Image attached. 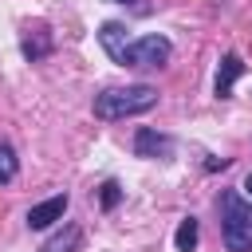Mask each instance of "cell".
<instances>
[{
  "instance_id": "7",
  "label": "cell",
  "mask_w": 252,
  "mask_h": 252,
  "mask_svg": "<svg viewBox=\"0 0 252 252\" xmlns=\"http://www.w3.org/2000/svg\"><path fill=\"white\" fill-rule=\"evenodd\" d=\"M98 43L106 47V55H110V59H118V55H122V47L130 43V39H126V24L106 20V24H102V32H98Z\"/></svg>"
},
{
  "instance_id": "14",
  "label": "cell",
  "mask_w": 252,
  "mask_h": 252,
  "mask_svg": "<svg viewBox=\"0 0 252 252\" xmlns=\"http://www.w3.org/2000/svg\"><path fill=\"white\" fill-rule=\"evenodd\" d=\"M244 193H248V197H252V173H248V177H244Z\"/></svg>"
},
{
  "instance_id": "10",
  "label": "cell",
  "mask_w": 252,
  "mask_h": 252,
  "mask_svg": "<svg viewBox=\"0 0 252 252\" xmlns=\"http://www.w3.org/2000/svg\"><path fill=\"white\" fill-rule=\"evenodd\" d=\"M16 173H20V161H16V150H12L8 142H0V185H8V181H16Z\"/></svg>"
},
{
  "instance_id": "12",
  "label": "cell",
  "mask_w": 252,
  "mask_h": 252,
  "mask_svg": "<svg viewBox=\"0 0 252 252\" xmlns=\"http://www.w3.org/2000/svg\"><path fill=\"white\" fill-rule=\"evenodd\" d=\"M79 240H83V236H79V228H67V236H55L43 252H75V248H79Z\"/></svg>"
},
{
  "instance_id": "15",
  "label": "cell",
  "mask_w": 252,
  "mask_h": 252,
  "mask_svg": "<svg viewBox=\"0 0 252 252\" xmlns=\"http://www.w3.org/2000/svg\"><path fill=\"white\" fill-rule=\"evenodd\" d=\"M110 4H130V0H110Z\"/></svg>"
},
{
  "instance_id": "9",
  "label": "cell",
  "mask_w": 252,
  "mask_h": 252,
  "mask_svg": "<svg viewBox=\"0 0 252 252\" xmlns=\"http://www.w3.org/2000/svg\"><path fill=\"white\" fill-rule=\"evenodd\" d=\"M20 51H24V59H32V63H39V59H43V55L51 51V35H47V32L39 28L35 35H28V39L20 43Z\"/></svg>"
},
{
  "instance_id": "3",
  "label": "cell",
  "mask_w": 252,
  "mask_h": 252,
  "mask_svg": "<svg viewBox=\"0 0 252 252\" xmlns=\"http://www.w3.org/2000/svg\"><path fill=\"white\" fill-rule=\"evenodd\" d=\"M169 55H173V43H169L165 35H142V39H130V43L122 47V55H118L114 63L146 71V67H161V63L169 59Z\"/></svg>"
},
{
  "instance_id": "5",
  "label": "cell",
  "mask_w": 252,
  "mask_h": 252,
  "mask_svg": "<svg viewBox=\"0 0 252 252\" xmlns=\"http://www.w3.org/2000/svg\"><path fill=\"white\" fill-rule=\"evenodd\" d=\"M134 154H138V158H169V154H173V138L142 126V130L134 134Z\"/></svg>"
},
{
  "instance_id": "8",
  "label": "cell",
  "mask_w": 252,
  "mask_h": 252,
  "mask_svg": "<svg viewBox=\"0 0 252 252\" xmlns=\"http://www.w3.org/2000/svg\"><path fill=\"white\" fill-rule=\"evenodd\" d=\"M197 236H201L197 217H185V220L177 224V232H173V248H177V252H193V248H197Z\"/></svg>"
},
{
  "instance_id": "11",
  "label": "cell",
  "mask_w": 252,
  "mask_h": 252,
  "mask_svg": "<svg viewBox=\"0 0 252 252\" xmlns=\"http://www.w3.org/2000/svg\"><path fill=\"white\" fill-rule=\"evenodd\" d=\"M118 201H122V185L118 181H102L98 185V205L110 213V209H118Z\"/></svg>"
},
{
  "instance_id": "4",
  "label": "cell",
  "mask_w": 252,
  "mask_h": 252,
  "mask_svg": "<svg viewBox=\"0 0 252 252\" xmlns=\"http://www.w3.org/2000/svg\"><path fill=\"white\" fill-rule=\"evenodd\" d=\"M67 193H55V197H47V201H39V205H32L28 209V228L32 232H43V228H51L55 220H63V213H67Z\"/></svg>"
},
{
  "instance_id": "13",
  "label": "cell",
  "mask_w": 252,
  "mask_h": 252,
  "mask_svg": "<svg viewBox=\"0 0 252 252\" xmlns=\"http://www.w3.org/2000/svg\"><path fill=\"white\" fill-rule=\"evenodd\" d=\"M228 165V158H213V161H205V169H224Z\"/></svg>"
},
{
  "instance_id": "2",
  "label": "cell",
  "mask_w": 252,
  "mask_h": 252,
  "mask_svg": "<svg viewBox=\"0 0 252 252\" xmlns=\"http://www.w3.org/2000/svg\"><path fill=\"white\" fill-rule=\"evenodd\" d=\"M94 118L102 122H114V118H130V114H146L150 106H158V91L150 83H138V87H106L94 94Z\"/></svg>"
},
{
  "instance_id": "6",
  "label": "cell",
  "mask_w": 252,
  "mask_h": 252,
  "mask_svg": "<svg viewBox=\"0 0 252 252\" xmlns=\"http://www.w3.org/2000/svg\"><path fill=\"white\" fill-rule=\"evenodd\" d=\"M244 75V63H240V55L236 51H228L224 59H220V71H217V98H232V83Z\"/></svg>"
},
{
  "instance_id": "1",
  "label": "cell",
  "mask_w": 252,
  "mask_h": 252,
  "mask_svg": "<svg viewBox=\"0 0 252 252\" xmlns=\"http://www.w3.org/2000/svg\"><path fill=\"white\" fill-rule=\"evenodd\" d=\"M220 240L228 252H252V201L236 189H220Z\"/></svg>"
}]
</instances>
